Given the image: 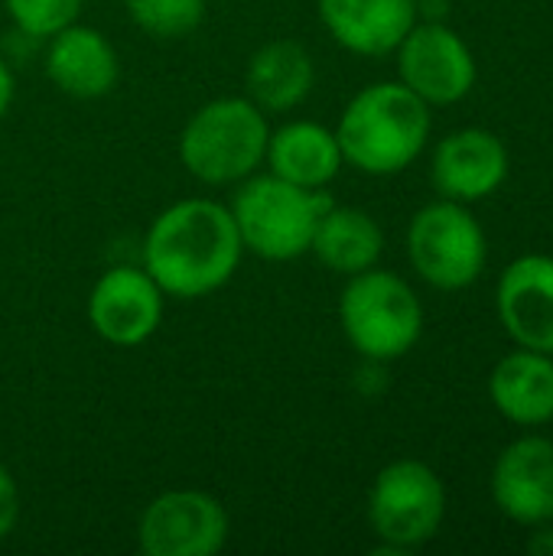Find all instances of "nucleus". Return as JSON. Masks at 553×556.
<instances>
[{"label": "nucleus", "mask_w": 553, "mask_h": 556, "mask_svg": "<svg viewBox=\"0 0 553 556\" xmlns=\"http://www.w3.org/2000/svg\"><path fill=\"white\" fill-rule=\"evenodd\" d=\"M241 235L231 208L212 199L169 205L147 231L143 270L179 300H199L231 280L241 261Z\"/></svg>", "instance_id": "1"}, {"label": "nucleus", "mask_w": 553, "mask_h": 556, "mask_svg": "<svg viewBox=\"0 0 553 556\" xmlns=\"http://www.w3.org/2000/svg\"><path fill=\"white\" fill-rule=\"evenodd\" d=\"M430 134V111L404 81H381L359 91L336 130L342 160L372 176L411 166Z\"/></svg>", "instance_id": "2"}, {"label": "nucleus", "mask_w": 553, "mask_h": 556, "mask_svg": "<svg viewBox=\"0 0 553 556\" xmlns=\"http://www.w3.org/2000/svg\"><path fill=\"white\" fill-rule=\"evenodd\" d=\"M267 140V117L251 98H218L189 117L179 137V160L196 179L228 186L264 163Z\"/></svg>", "instance_id": "3"}, {"label": "nucleus", "mask_w": 553, "mask_h": 556, "mask_svg": "<svg viewBox=\"0 0 553 556\" xmlns=\"http://www.w3.org/2000/svg\"><path fill=\"white\" fill-rule=\"evenodd\" d=\"M326 208H332L326 195L300 189L274 173L248 179L231 202L241 244L267 261H293L306 254Z\"/></svg>", "instance_id": "4"}, {"label": "nucleus", "mask_w": 553, "mask_h": 556, "mask_svg": "<svg viewBox=\"0 0 553 556\" xmlns=\"http://www.w3.org/2000/svg\"><path fill=\"white\" fill-rule=\"evenodd\" d=\"M339 319L349 342L368 362H391L407 355L424 329L417 293L388 270H362L342 293Z\"/></svg>", "instance_id": "5"}, {"label": "nucleus", "mask_w": 553, "mask_h": 556, "mask_svg": "<svg viewBox=\"0 0 553 556\" xmlns=\"http://www.w3.org/2000/svg\"><path fill=\"white\" fill-rule=\"evenodd\" d=\"M443 515L447 492L430 466L401 459L378 472L368 495V521L388 547L404 554L427 544L440 531Z\"/></svg>", "instance_id": "6"}, {"label": "nucleus", "mask_w": 553, "mask_h": 556, "mask_svg": "<svg viewBox=\"0 0 553 556\" xmlns=\"http://www.w3.org/2000/svg\"><path fill=\"white\" fill-rule=\"evenodd\" d=\"M407 254L414 270L440 287H469L486 264V235L479 222L453 199L420 208L407 231Z\"/></svg>", "instance_id": "7"}, {"label": "nucleus", "mask_w": 553, "mask_h": 556, "mask_svg": "<svg viewBox=\"0 0 553 556\" xmlns=\"http://www.w3.org/2000/svg\"><path fill=\"white\" fill-rule=\"evenodd\" d=\"M228 541V515L205 492H163L140 518L147 556H212Z\"/></svg>", "instance_id": "8"}, {"label": "nucleus", "mask_w": 553, "mask_h": 556, "mask_svg": "<svg viewBox=\"0 0 553 556\" xmlns=\"http://www.w3.org/2000/svg\"><path fill=\"white\" fill-rule=\"evenodd\" d=\"M398 68L401 81L427 104H453L476 81L473 52L443 23H414L398 46Z\"/></svg>", "instance_id": "9"}, {"label": "nucleus", "mask_w": 553, "mask_h": 556, "mask_svg": "<svg viewBox=\"0 0 553 556\" xmlns=\"http://www.w3.org/2000/svg\"><path fill=\"white\" fill-rule=\"evenodd\" d=\"M88 319L104 342L134 349L160 329L163 290L147 270L114 267L95 283L88 296Z\"/></svg>", "instance_id": "10"}, {"label": "nucleus", "mask_w": 553, "mask_h": 556, "mask_svg": "<svg viewBox=\"0 0 553 556\" xmlns=\"http://www.w3.org/2000/svg\"><path fill=\"white\" fill-rule=\"evenodd\" d=\"M492 495L505 518L518 525H544L553 518V443L525 437L512 443L492 472Z\"/></svg>", "instance_id": "11"}, {"label": "nucleus", "mask_w": 553, "mask_h": 556, "mask_svg": "<svg viewBox=\"0 0 553 556\" xmlns=\"http://www.w3.org/2000/svg\"><path fill=\"white\" fill-rule=\"evenodd\" d=\"M499 316L521 349L553 355V257L528 254L502 274Z\"/></svg>", "instance_id": "12"}, {"label": "nucleus", "mask_w": 553, "mask_h": 556, "mask_svg": "<svg viewBox=\"0 0 553 556\" xmlns=\"http://www.w3.org/2000/svg\"><path fill=\"white\" fill-rule=\"evenodd\" d=\"M508 176L505 143L479 127L456 130L433 153V186L453 202L492 195Z\"/></svg>", "instance_id": "13"}, {"label": "nucleus", "mask_w": 553, "mask_h": 556, "mask_svg": "<svg viewBox=\"0 0 553 556\" xmlns=\"http://www.w3.org/2000/svg\"><path fill=\"white\" fill-rule=\"evenodd\" d=\"M332 39L359 55H385L417 23V0H319Z\"/></svg>", "instance_id": "14"}, {"label": "nucleus", "mask_w": 553, "mask_h": 556, "mask_svg": "<svg viewBox=\"0 0 553 556\" xmlns=\"http://www.w3.org/2000/svg\"><path fill=\"white\" fill-rule=\"evenodd\" d=\"M46 75L52 85L72 98L91 101L114 88L117 81V52L114 46L91 26L68 23L55 36H49L46 49Z\"/></svg>", "instance_id": "15"}, {"label": "nucleus", "mask_w": 553, "mask_h": 556, "mask_svg": "<svg viewBox=\"0 0 553 556\" xmlns=\"http://www.w3.org/2000/svg\"><path fill=\"white\" fill-rule=\"evenodd\" d=\"M489 394L502 417L521 427L553 420V362L544 352H512L489 378Z\"/></svg>", "instance_id": "16"}, {"label": "nucleus", "mask_w": 553, "mask_h": 556, "mask_svg": "<svg viewBox=\"0 0 553 556\" xmlns=\"http://www.w3.org/2000/svg\"><path fill=\"white\" fill-rule=\"evenodd\" d=\"M271 173L300 186V189H319L326 186L339 166H342V150L332 130L313 121H293L284 124L277 134L267 140V156Z\"/></svg>", "instance_id": "17"}, {"label": "nucleus", "mask_w": 553, "mask_h": 556, "mask_svg": "<svg viewBox=\"0 0 553 556\" xmlns=\"http://www.w3.org/2000/svg\"><path fill=\"white\" fill-rule=\"evenodd\" d=\"M316 68L310 52L293 39L261 46L248 62V94L261 111H290L313 88Z\"/></svg>", "instance_id": "18"}, {"label": "nucleus", "mask_w": 553, "mask_h": 556, "mask_svg": "<svg viewBox=\"0 0 553 556\" xmlns=\"http://www.w3.org/2000/svg\"><path fill=\"white\" fill-rule=\"evenodd\" d=\"M385 248V235L378 228V222L362 212V208H326L319 215L316 235L310 251H316V257L345 277H355L368 267L378 264Z\"/></svg>", "instance_id": "19"}, {"label": "nucleus", "mask_w": 553, "mask_h": 556, "mask_svg": "<svg viewBox=\"0 0 553 556\" xmlns=\"http://www.w3.org/2000/svg\"><path fill=\"white\" fill-rule=\"evenodd\" d=\"M130 20L156 39L189 36L205 13V0H124Z\"/></svg>", "instance_id": "20"}, {"label": "nucleus", "mask_w": 553, "mask_h": 556, "mask_svg": "<svg viewBox=\"0 0 553 556\" xmlns=\"http://www.w3.org/2000/svg\"><path fill=\"white\" fill-rule=\"evenodd\" d=\"M20 33L49 39L68 23H75L81 0H3Z\"/></svg>", "instance_id": "21"}, {"label": "nucleus", "mask_w": 553, "mask_h": 556, "mask_svg": "<svg viewBox=\"0 0 553 556\" xmlns=\"http://www.w3.org/2000/svg\"><path fill=\"white\" fill-rule=\"evenodd\" d=\"M16 518H20V495H16L10 472L0 466V541L13 531Z\"/></svg>", "instance_id": "22"}, {"label": "nucleus", "mask_w": 553, "mask_h": 556, "mask_svg": "<svg viewBox=\"0 0 553 556\" xmlns=\"http://www.w3.org/2000/svg\"><path fill=\"white\" fill-rule=\"evenodd\" d=\"M10 101H13V72H10L7 62L0 59V117L7 114Z\"/></svg>", "instance_id": "23"}, {"label": "nucleus", "mask_w": 553, "mask_h": 556, "mask_svg": "<svg viewBox=\"0 0 553 556\" xmlns=\"http://www.w3.org/2000/svg\"><path fill=\"white\" fill-rule=\"evenodd\" d=\"M528 551L538 556H553V528H544L541 534H535L528 541Z\"/></svg>", "instance_id": "24"}, {"label": "nucleus", "mask_w": 553, "mask_h": 556, "mask_svg": "<svg viewBox=\"0 0 553 556\" xmlns=\"http://www.w3.org/2000/svg\"><path fill=\"white\" fill-rule=\"evenodd\" d=\"M417 7H424L427 16H440L443 7H447V0H417Z\"/></svg>", "instance_id": "25"}]
</instances>
